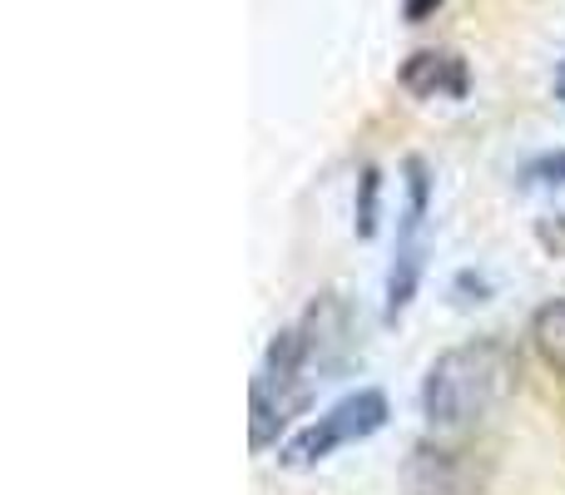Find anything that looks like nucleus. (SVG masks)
I'll return each instance as SVG.
<instances>
[{"instance_id": "1", "label": "nucleus", "mask_w": 565, "mask_h": 495, "mask_svg": "<svg viewBox=\"0 0 565 495\" xmlns=\"http://www.w3.org/2000/svg\"><path fill=\"white\" fill-rule=\"evenodd\" d=\"M516 362L501 337H471L447 347L422 377V417L431 431H471L507 401Z\"/></svg>"}, {"instance_id": "2", "label": "nucleus", "mask_w": 565, "mask_h": 495, "mask_svg": "<svg viewBox=\"0 0 565 495\" xmlns=\"http://www.w3.org/2000/svg\"><path fill=\"white\" fill-rule=\"evenodd\" d=\"M392 407L382 391H352V397L332 401L328 411H322L318 421H308V427H298L288 441H282L278 461L288 471H308V466H322L328 456H338L342 446H358V441L377 437L382 427H387Z\"/></svg>"}, {"instance_id": "7", "label": "nucleus", "mask_w": 565, "mask_h": 495, "mask_svg": "<svg viewBox=\"0 0 565 495\" xmlns=\"http://www.w3.org/2000/svg\"><path fill=\"white\" fill-rule=\"evenodd\" d=\"M352 228H358V238H372L377 234V218H382V174L377 164H362L358 174V208H352Z\"/></svg>"}, {"instance_id": "9", "label": "nucleus", "mask_w": 565, "mask_h": 495, "mask_svg": "<svg viewBox=\"0 0 565 495\" xmlns=\"http://www.w3.org/2000/svg\"><path fill=\"white\" fill-rule=\"evenodd\" d=\"M441 10V0H402V15L412 20V25H422V20H431Z\"/></svg>"}, {"instance_id": "6", "label": "nucleus", "mask_w": 565, "mask_h": 495, "mask_svg": "<svg viewBox=\"0 0 565 495\" xmlns=\"http://www.w3.org/2000/svg\"><path fill=\"white\" fill-rule=\"evenodd\" d=\"M531 347L541 352V362L551 372L565 377V298H551L536 308V318H531Z\"/></svg>"}, {"instance_id": "10", "label": "nucleus", "mask_w": 565, "mask_h": 495, "mask_svg": "<svg viewBox=\"0 0 565 495\" xmlns=\"http://www.w3.org/2000/svg\"><path fill=\"white\" fill-rule=\"evenodd\" d=\"M556 99H561V105H565V60H561V65H556Z\"/></svg>"}, {"instance_id": "8", "label": "nucleus", "mask_w": 565, "mask_h": 495, "mask_svg": "<svg viewBox=\"0 0 565 495\" xmlns=\"http://www.w3.org/2000/svg\"><path fill=\"white\" fill-rule=\"evenodd\" d=\"M526 184H565V149H551V154H536L526 169H521Z\"/></svg>"}, {"instance_id": "3", "label": "nucleus", "mask_w": 565, "mask_h": 495, "mask_svg": "<svg viewBox=\"0 0 565 495\" xmlns=\"http://www.w3.org/2000/svg\"><path fill=\"white\" fill-rule=\"evenodd\" d=\"M427 208H431V174L422 159H407V204L397 218V244L387 268V322H397L412 308L427 268Z\"/></svg>"}, {"instance_id": "4", "label": "nucleus", "mask_w": 565, "mask_h": 495, "mask_svg": "<svg viewBox=\"0 0 565 495\" xmlns=\"http://www.w3.org/2000/svg\"><path fill=\"white\" fill-rule=\"evenodd\" d=\"M292 327H298L302 367H308L312 387H322V381L338 377V372L352 362V347H358V337H352V332H358V327H352V308L338 298V292L312 298V308L302 312Z\"/></svg>"}, {"instance_id": "5", "label": "nucleus", "mask_w": 565, "mask_h": 495, "mask_svg": "<svg viewBox=\"0 0 565 495\" xmlns=\"http://www.w3.org/2000/svg\"><path fill=\"white\" fill-rule=\"evenodd\" d=\"M402 85L417 99H461L467 95V60L451 55V50H417L402 65Z\"/></svg>"}]
</instances>
